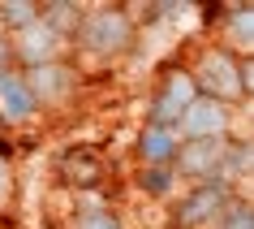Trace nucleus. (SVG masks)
<instances>
[{
    "label": "nucleus",
    "instance_id": "1",
    "mask_svg": "<svg viewBox=\"0 0 254 229\" xmlns=\"http://www.w3.org/2000/svg\"><path fill=\"white\" fill-rule=\"evenodd\" d=\"M224 199H228V190L220 186V182H202V186H194L186 199H181L177 221H181V225H202V221H211L215 212H224Z\"/></svg>",
    "mask_w": 254,
    "mask_h": 229
},
{
    "label": "nucleus",
    "instance_id": "2",
    "mask_svg": "<svg viewBox=\"0 0 254 229\" xmlns=\"http://www.w3.org/2000/svg\"><path fill=\"white\" fill-rule=\"evenodd\" d=\"M82 43L86 48H121V43L129 39V22L121 13H112V9H104V13H91L86 22L78 26Z\"/></svg>",
    "mask_w": 254,
    "mask_h": 229
},
{
    "label": "nucleus",
    "instance_id": "3",
    "mask_svg": "<svg viewBox=\"0 0 254 229\" xmlns=\"http://www.w3.org/2000/svg\"><path fill=\"white\" fill-rule=\"evenodd\" d=\"M181 108H190V82L186 74L177 78V74H168V78L160 82V95H155V104H151V125H168L181 121Z\"/></svg>",
    "mask_w": 254,
    "mask_h": 229
},
{
    "label": "nucleus",
    "instance_id": "4",
    "mask_svg": "<svg viewBox=\"0 0 254 229\" xmlns=\"http://www.w3.org/2000/svg\"><path fill=\"white\" fill-rule=\"evenodd\" d=\"M61 182H69V186H78V190L99 186L104 182V160L86 147H69L61 156Z\"/></svg>",
    "mask_w": 254,
    "mask_h": 229
},
{
    "label": "nucleus",
    "instance_id": "5",
    "mask_svg": "<svg viewBox=\"0 0 254 229\" xmlns=\"http://www.w3.org/2000/svg\"><path fill=\"white\" fill-rule=\"evenodd\" d=\"M30 113H35V91H30V82L0 69V117H4V121H22Z\"/></svg>",
    "mask_w": 254,
    "mask_h": 229
},
{
    "label": "nucleus",
    "instance_id": "6",
    "mask_svg": "<svg viewBox=\"0 0 254 229\" xmlns=\"http://www.w3.org/2000/svg\"><path fill=\"white\" fill-rule=\"evenodd\" d=\"M177 160L186 173H198V177H211L215 182V160H220V143L211 138H198V143H190V147L177 151Z\"/></svg>",
    "mask_w": 254,
    "mask_h": 229
},
{
    "label": "nucleus",
    "instance_id": "7",
    "mask_svg": "<svg viewBox=\"0 0 254 229\" xmlns=\"http://www.w3.org/2000/svg\"><path fill=\"white\" fill-rule=\"evenodd\" d=\"M138 156H142L147 164H160V169H168V164L177 160L173 130H164V125H151V130H142V147H138Z\"/></svg>",
    "mask_w": 254,
    "mask_h": 229
},
{
    "label": "nucleus",
    "instance_id": "8",
    "mask_svg": "<svg viewBox=\"0 0 254 229\" xmlns=\"http://www.w3.org/2000/svg\"><path fill=\"white\" fill-rule=\"evenodd\" d=\"M43 4H26V0H13V4H0V13H4V22L9 26H30L35 17H39Z\"/></svg>",
    "mask_w": 254,
    "mask_h": 229
},
{
    "label": "nucleus",
    "instance_id": "9",
    "mask_svg": "<svg viewBox=\"0 0 254 229\" xmlns=\"http://www.w3.org/2000/svg\"><path fill=\"white\" fill-rule=\"evenodd\" d=\"M78 229H117V216H108V212H82V225Z\"/></svg>",
    "mask_w": 254,
    "mask_h": 229
},
{
    "label": "nucleus",
    "instance_id": "10",
    "mask_svg": "<svg viewBox=\"0 0 254 229\" xmlns=\"http://www.w3.org/2000/svg\"><path fill=\"white\" fill-rule=\"evenodd\" d=\"M142 186H151L155 195H160V190H168V169H151V173L142 177Z\"/></svg>",
    "mask_w": 254,
    "mask_h": 229
},
{
    "label": "nucleus",
    "instance_id": "11",
    "mask_svg": "<svg viewBox=\"0 0 254 229\" xmlns=\"http://www.w3.org/2000/svg\"><path fill=\"white\" fill-rule=\"evenodd\" d=\"M241 216H246V208H233V212H228V225L233 229H250V221H241Z\"/></svg>",
    "mask_w": 254,
    "mask_h": 229
},
{
    "label": "nucleus",
    "instance_id": "12",
    "mask_svg": "<svg viewBox=\"0 0 254 229\" xmlns=\"http://www.w3.org/2000/svg\"><path fill=\"white\" fill-rule=\"evenodd\" d=\"M4 61H9V43L0 39V65H4Z\"/></svg>",
    "mask_w": 254,
    "mask_h": 229
}]
</instances>
